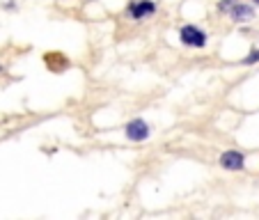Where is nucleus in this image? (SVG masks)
Wrapping results in <instances>:
<instances>
[{
    "label": "nucleus",
    "instance_id": "9",
    "mask_svg": "<svg viewBox=\"0 0 259 220\" xmlns=\"http://www.w3.org/2000/svg\"><path fill=\"white\" fill-rule=\"evenodd\" d=\"M0 72H2V67H0Z\"/></svg>",
    "mask_w": 259,
    "mask_h": 220
},
{
    "label": "nucleus",
    "instance_id": "5",
    "mask_svg": "<svg viewBox=\"0 0 259 220\" xmlns=\"http://www.w3.org/2000/svg\"><path fill=\"white\" fill-rule=\"evenodd\" d=\"M229 16H232L234 23H250L255 18V9L250 5H246V2H236V5L229 9Z\"/></svg>",
    "mask_w": 259,
    "mask_h": 220
},
{
    "label": "nucleus",
    "instance_id": "6",
    "mask_svg": "<svg viewBox=\"0 0 259 220\" xmlns=\"http://www.w3.org/2000/svg\"><path fill=\"white\" fill-rule=\"evenodd\" d=\"M236 2H239V0H220V2H218V12L229 14V9H232Z\"/></svg>",
    "mask_w": 259,
    "mask_h": 220
},
{
    "label": "nucleus",
    "instance_id": "2",
    "mask_svg": "<svg viewBox=\"0 0 259 220\" xmlns=\"http://www.w3.org/2000/svg\"><path fill=\"white\" fill-rule=\"evenodd\" d=\"M124 133H127V138L131 143H145L147 138L151 136V129L145 119L138 117V119H131V122L124 126Z\"/></svg>",
    "mask_w": 259,
    "mask_h": 220
},
{
    "label": "nucleus",
    "instance_id": "4",
    "mask_svg": "<svg viewBox=\"0 0 259 220\" xmlns=\"http://www.w3.org/2000/svg\"><path fill=\"white\" fill-rule=\"evenodd\" d=\"M154 12H156V5H154L151 0H133L131 5H129V14H131L135 21H142V18H147Z\"/></svg>",
    "mask_w": 259,
    "mask_h": 220
},
{
    "label": "nucleus",
    "instance_id": "7",
    "mask_svg": "<svg viewBox=\"0 0 259 220\" xmlns=\"http://www.w3.org/2000/svg\"><path fill=\"white\" fill-rule=\"evenodd\" d=\"M257 60H259V48H253V51H250V55L243 60V65H255Z\"/></svg>",
    "mask_w": 259,
    "mask_h": 220
},
{
    "label": "nucleus",
    "instance_id": "1",
    "mask_svg": "<svg viewBox=\"0 0 259 220\" xmlns=\"http://www.w3.org/2000/svg\"><path fill=\"white\" fill-rule=\"evenodd\" d=\"M179 39H181V44L188 48H204L206 42H209V37H206L204 30H199L197 25H193V23L181 25Z\"/></svg>",
    "mask_w": 259,
    "mask_h": 220
},
{
    "label": "nucleus",
    "instance_id": "3",
    "mask_svg": "<svg viewBox=\"0 0 259 220\" xmlns=\"http://www.w3.org/2000/svg\"><path fill=\"white\" fill-rule=\"evenodd\" d=\"M220 167L223 170H229V172H239V170H243L246 167V156L241 154V151H236V149H227V151H223L220 154Z\"/></svg>",
    "mask_w": 259,
    "mask_h": 220
},
{
    "label": "nucleus",
    "instance_id": "8",
    "mask_svg": "<svg viewBox=\"0 0 259 220\" xmlns=\"http://www.w3.org/2000/svg\"><path fill=\"white\" fill-rule=\"evenodd\" d=\"M255 2H257V5H259V0H255Z\"/></svg>",
    "mask_w": 259,
    "mask_h": 220
}]
</instances>
